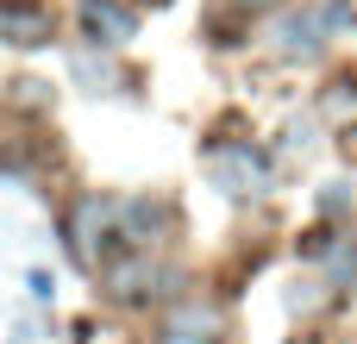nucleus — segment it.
<instances>
[{
  "label": "nucleus",
  "mask_w": 357,
  "mask_h": 344,
  "mask_svg": "<svg viewBox=\"0 0 357 344\" xmlns=\"http://www.w3.org/2000/svg\"><path fill=\"white\" fill-rule=\"evenodd\" d=\"M63 238H69V257L82 263V269H113L119 257H132V244H126V201H107V194H82L75 207H69V226H63Z\"/></svg>",
  "instance_id": "obj_1"
},
{
  "label": "nucleus",
  "mask_w": 357,
  "mask_h": 344,
  "mask_svg": "<svg viewBox=\"0 0 357 344\" xmlns=\"http://www.w3.org/2000/svg\"><path fill=\"white\" fill-rule=\"evenodd\" d=\"M100 282H107V295H113L119 307H151V301H169L182 276H176L169 263H151V257L132 251V257H119L113 269H100Z\"/></svg>",
  "instance_id": "obj_2"
},
{
  "label": "nucleus",
  "mask_w": 357,
  "mask_h": 344,
  "mask_svg": "<svg viewBox=\"0 0 357 344\" xmlns=\"http://www.w3.org/2000/svg\"><path fill=\"white\" fill-rule=\"evenodd\" d=\"M207 175H213V188H226V194H264V188H270V157L251 150V144H220V150L207 157Z\"/></svg>",
  "instance_id": "obj_3"
},
{
  "label": "nucleus",
  "mask_w": 357,
  "mask_h": 344,
  "mask_svg": "<svg viewBox=\"0 0 357 344\" xmlns=\"http://www.w3.org/2000/svg\"><path fill=\"white\" fill-rule=\"evenodd\" d=\"M50 6H38V0H0V44H13V50H38V44H50Z\"/></svg>",
  "instance_id": "obj_4"
},
{
  "label": "nucleus",
  "mask_w": 357,
  "mask_h": 344,
  "mask_svg": "<svg viewBox=\"0 0 357 344\" xmlns=\"http://www.w3.org/2000/svg\"><path fill=\"white\" fill-rule=\"evenodd\" d=\"M75 13H82V31H88V44H126L132 31H138V19L119 6V0H75Z\"/></svg>",
  "instance_id": "obj_5"
},
{
  "label": "nucleus",
  "mask_w": 357,
  "mask_h": 344,
  "mask_svg": "<svg viewBox=\"0 0 357 344\" xmlns=\"http://www.w3.org/2000/svg\"><path fill=\"white\" fill-rule=\"evenodd\" d=\"M320 44H326V19L320 13H289L276 25V50L282 56H320Z\"/></svg>",
  "instance_id": "obj_6"
},
{
  "label": "nucleus",
  "mask_w": 357,
  "mask_h": 344,
  "mask_svg": "<svg viewBox=\"0 0 357 344\" xmlns=\"http://www.w3.org/2000/svg\"><path fill=\"white\" fill-rule=\"evenodd\" d=\"M151 344H220V313L213 307H182Z\"/></svg>",
  "instance_id": "obj_7"
},
{
  "label": "nucleus",
  "mask_w": 357,
  "mask_h": 344,
  "mask_svg": "<svg viewBox=\"0 0 357 344\" xmlns=\"http://www.w3.org/2000/svg\"><path fill=\"white\" fill-rule=\"evenodd\" d=\"M320 119H333L339 132H351V119H357V75H333V81L320 88Z\"/></svg>",
  "instance_id": "obj_8"
},
{
  "label": "nucleus",
  "mask_w": 357,
  "mask_h": 344,
  "mask_svg": "<svg viewBox=\"0 0 357 344\" xmlns=\"http://www.w3.org/2000/svg\"><path fill=\"white\" fill-rule=\"evenodd\" d=\"M220 6H226V13H270L276 0H220Z\"/></svg>",
  "instance_id": "obj_9"
},
{
  "label": "nucleus",
  "mask_w": 357,
  "mask_h": 344,
  "mask_svg": "<svg viewBox=\"0 0 357 344\" xmlns=\"http://www.w3.org/2000/svg\"><path fill=\"white\" fill-rule=\"evenodd\" d=\"M320 207H326V213H345V188H339V182H333V188H326V194H320Z\"/></svg>",
  "instance_id": "obj_10"
},
{
  "label": "nucleus",
  "mask_w": 357,
  "mask_h": 344,
  "mask_svg": "<svg viewBox=\"0 0 357 344\" xmlns=\"http://www.w3.org/2000/svg\"><path fill=\"white\" fill-rule=\"evenodd\" d=\"M31 295H38V301H50V295H56V282H50L44 269H31Z\"/></svg>",
  "instance_id": "obj_11"
}]
</instances>
